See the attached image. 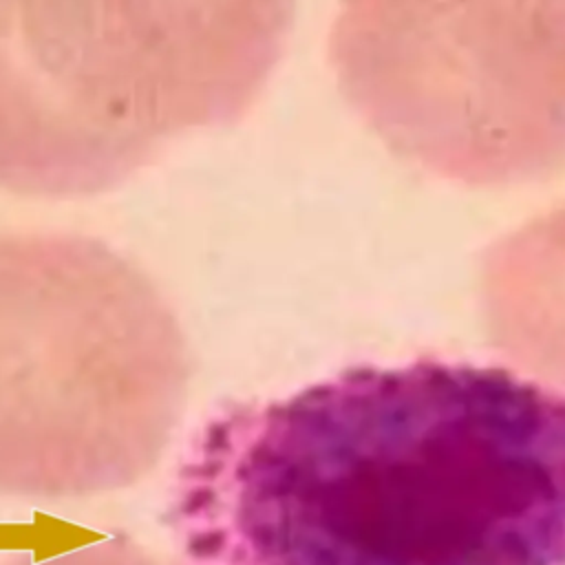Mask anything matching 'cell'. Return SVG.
<instances>
[{
	"label": "cell",
	"instance_id": "1",
	"mask_svg": "<svg viewBox=\"0 0 565 565\" xmlns=\"http://www.w3.org/2000/svg\"><path fill=\"white\" fill-rule=\"evenodd\" d=\"M166 523L174 565H565V393L417 360L230 404Z\"/></svg>",
	"mask_w": 565,
	"mask_h": 565
},
{
	"label": "cell",
	"instance_id": "2",
	"mask_svg": "<svg viewBox=\"0 0 565 565\" xmlns=\"http://www.w3.org/2000/svg\"><path fill=\"white\" fill-rule=\"evenodd\" d=\"M296 0H0V190L88 196L245 117Z\"/></svg>",
	"mask_w": 565,
	"mask_h": 565
},
{
	"label": "cell",
	"instance_id": "3",
	"mask_svg": "<svg viewBox=\"0 0 565 565\" xmlns=\"http://www.w3.org/2000/svg\"><path fill=\"white\" fill-rule=\"evenodd\" d=\"M188 375L179 320L143 269L90 236L0 234V494L137 483L179 424Z\"/></svg>",
	"mask_w": 565,
	"mask_h": 565
},
{
	"label": "cell",
	"instance_id": "4",
	"mask_svg": "<svg viewBox=\"0 0 565 565\" xmlns=\"http://www.w3.org/2000/svg\"><path fill=\"white\" fill-rule=\"evenodd\" d=\"M338 86L397 157L497 188L565 168V0H338Z\"/></svg>",
	"mask_w": 565,
	"mask_h": 565
},
{
	"label": "cell",
	"instance_id": "5",
	"mask_svg": "<svg viewBox=\"0 0 565 565\" xmlns=\"http://www.w3.org/2000/svg\"><path fill=\"white\" fill-rule=\"evenodd\" d=\"M486 294L505 333L565 342V205L494 247Z\"/></svg>",
	"mask_w": 565,
	"mask_h": 565
},
{
	"label": "cell",
	"instance_id": "6",
	"mask_svg": "<svg viewBox=\"0 0 565 565\" xmlns=\"http://www.w3.org/2000/svg\"><path fill=\"white\" fill-rule=\"evenodd\" d=\"M7 565H159L157 558H152L143 547L132 543L124 534H115L110 539H104L99 543L44 558V561H29V558H15Z\"/></svg>",
	"mask_w": 565,
	"mask_h": 565
}]
</instances>
